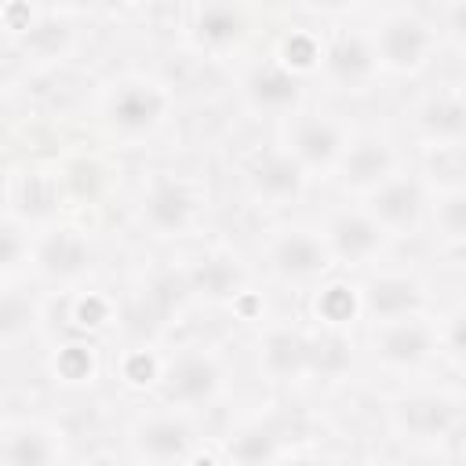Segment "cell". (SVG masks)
Here are the masks:
<instances>
[{
    "mask_svg": "<svg viewBox=\"0 0 466 466\" xmlns=\"http://www.w3.org/2000/svg\"><path fill=\"white\" fill-rule=\"evenodd\" d=\"M240 91H244V102L258 116H295L302 106V76L288 73L277 58L251 66Z\"/></svg>",
    "mask_w": 466,
    "mask_h": 466,
    "instance_id": "19",
    "label": "cell"
},
{
    "mask_svg": "<svg viewBox=\"0 0 466 466\" xmlns=\"http://www.w3.org/2000/svg\"><path fill=\"white\" fill-rule=\"evenodd\" d=\"M266 262L288 284H313L335 269V255L328 248L324 229L306 222L273 229V237L266 240Z\"/></svg>",
    "mask_w": 466,
    "mask_h": 466,
    "instance_id": "5",
    "label": "cell"
},
{
    "mask_svg": "<svg viewBox=\"0 0 466 466\" xmlns=\"http://www.w3.org/2000/svg\"><path fill=\"white\" fill-rule=\"evenodd\" d=\"M350 146H353V131L339 113L299 109L295 116H288L284 149L295 157V164L309 178L313 175H335Z\"/></svg>",
    "mask_w": 466,
    "mask_h": 466,
    "instance_id": "3",
    "label": "cell"
},
{
    "mask_svg": "<svg viewBox=\"0 0 466 466\" xmlns=\"http://www.w3.org/2000/svg\"><path fill=\"white\" fill-rule=\"evenodd\" d=\"M226 451L237 466H273V462H280V437L269 426L255 422V426H244L240 433H233Z\"/></svg>",
    "mask_w": 466,
    "mask_h": 466,
    "instance_id": "23",
    "label": "cell"
},
{
    "mask_svg": "<svg viewBox=\"0 0 466 466\" xmlns=\"http://www.w3.org/2000/svg\"><path fill=\"white\" fill-rule=\"evenodd\" d=\"M360 309L371 324L419 317V313H426V288L415 273L382 269L360 288Z\"/></svg>",
    "mask_w": 466,
    "mask_h": 466,
    "instance_id": "13",
    "label": "cell"
},
{
    "mask_svg": "<svg viewBox=\"0 0 466 466\" xmlns=\"http://www.w3.org/2000/svg\"><path fill=\"white\" fill-rule=\"evenodd\" d=\"M175 113V91L153 73H120L102 87V124L120 142L153 138Z\"/></svg>",
    "mask_w": 466,
    "mask_h": 466,
    "instance_id": "1",
    "label": "cell"
},
{
    "mask_svg": "<svg viewBox=\"0 0 466 466\" xmlns=\"http://www.w3.org/2000/svg\"><path fill=\"white\" fill-rule=\"evenodd\" d=\"M69 448L58 426L44 419L4 422V466H66Z\"/></svg>",
    "mask_w": 466,
    "mask_h": 466,
    "instance_id": "15",
    "label": "cell"
},
{
    "mask_svg": "<svg viewBox=\"0 0 466 466\" xmlns=\"http://www.w3.org/2000/svg\"><path fill=\"white\" fill-rule=\"evenodd\" d=\"M448 22H451V29L466 40V4H451V7H448Z\"/></svg>",
    "mask_w": 466,
    "mask_h": 466,
    "instance_id": "34",
    "label": "cell"
},
{
    "mask_svg": "<svg viewBox=\"0 0 466 466\" xmlns=\"http://www.w3.org/2000/svg\"><path fill=\"white\" fill-rule=\"evenodd\" d=\"M324 237L328 248L335 255V266H371L375 258H382L390 237L382 233V226L364 211V208H339L324 218Z\"/></svg>",
    "mask_w": 466,
    "mask_h": 466,
    "instance_id": "11",
    "label": "cell"
},
{
    "mask_svg": "<svg viewBox=\"0 0 466 466\" xmlns=\"http://www.w3.org/2000/svg\"><path fill=\"white\" fill-rule=\"evenodd\" d=\"M91 258L95 248L76 226H55L33 240V266L47 280H80L91 269Z\"/></svg>",
    "mask_w": 466,
    "mask_h": 466,
    "instance_id": "18",
    "label": "cell"
},
{
    "mask_svg": "<svg viewBox=\"0 0 466 466\" xmlns=\"http://www.w3.org/2000/svg\"><path fill=\"white\" fill-rule=\"evenodd\" d=\"M339 182L360 197L375 193L379 186H386L393 175H400V153L390 138L382 135H360L353 138V146L346 149L342 164H339Z\"/></svg>",
    "mask_w": 466,
    "mask_h": 466,
    "instance_id": "14",
    "label": "cell"
},
{
    "mask_svg": "<svg viewBox=\"0 0 466 466\" xmlns=\"http://www.w3.org/2000/svg\"><path fill=\"white\" fill-rule=\"evenodd\" d=\"M430 222L433 233L448 244V248H466V186L455 189H441L430 204Z\"/></svg>",
    "mask_w": 466,
    "mask_h": 466,
    "instance_id": "22",
    "label": "cell"
},
{
    "mask_svg": "<svg viewBox=\"0 0 466 466\" xmlns=\"http://www.w3.org/2000/svg\"><path fill=\"white\" fill-rule=\"evenodd\" d=\"M127 448L138 466H189L197 455V433L182 411H149L127 430Z\"/></svg>",
    "mask_w": 466,
    "mask_h": 466,
    "instance_id": "7",
    "label": "cell"
},
{
    "mask_svg": "<svg viewBox=\"0 0 466 466\" xmlns=\"http://www.w3.org/2000/svg\"><path fill=\"white\" fill-rule=\"evenodd\" d=\"M437 339H441V353L466 368V302L444 313V320L437 324Z\"/></svg>",
    "mask_w": 466,
    "mask_h": 466,
    "instance_id": "32",
    "label": "cell"
},
{
    "mask_svg": "<svg viewBox=\"0 0 466 466\" xmlns=\"http://www.w3.org/2000/svg\"><path fill=\"white\" fill-rule=\"evenodd\" d=\"M251 33V15L237 4H197L186 22V36L204 55H226Z\"/></svg>",
    "mask_w": 466,
    "mask_h": 466,
    "instance_id": "17",
    "label": "cell"
},
{
    "mask_svg": "<svg viewBox=\"0 0 466 466\" xmlns=\"http://www.w3.org/2000/svg\"><path fill=\"white\" fill-rule=\"evenodd\" d=\"M324 364V346L299 328H269L258 339V368L273 382L306 379Z\"/></svg>",
    "mask_w": 466,
    "mask_h": 466,
    "instance_id": "12",
    "label": "cell"
},
{
    "mask_svg": "<svg viewBox=\"0 0 466 466\" xmlns=\"http://www.w3.org/2000/svg\"><path fill=\"white\" fill-rule=\"evenodd\" d=\"M313 309H317V317H320L324 324H346V320L360 309V291L350 288V284H342V280H331V284H324V288L317 291ZM360 313H364V309H360Z\"/></svg>",
    "mask_w": 466,
    "mask_h": 466,
    "instance_id": "28",
    "label": "cell"
},
{
    "mask_svg": "<svg viewBox=\"0 0 466 466\" xmlns=\"http://www.w3.org/2000/svg\"><path fill=\"white\" fill-rule=\"evenodd\" d=\"M360 208L382 226V233L390 240H397V237H411L422 226L426 208H430V197H426V186L419 178H411V175L400 171L386 186H379L375 193H368Z\"/></svg>",
    "mask_w": 466,
    "mask_h": 466,
    "instance_id": "9",
    "label": "cell"
},
{
    "mask_svg": "<svg viewBox=\"0 0 466 466\" xmlns=\"http://www.w3.org/2000/svg\"><path fill=\"white\" fill-rule=\"evenodd\" d=\"M120 375L127 386H149V382L164 379V364L146 350H127L120 360Z\"/></svg>",
    "mask_w": 466,
    "mask_h": 466,
    "instance_id": "33",
    "label": "cell"
},
{
    "mask_svg": "<svg viewBox=\"0 0 466 466\" xmlns=\"http://www.w3.org/2000/svg\"><path fill=\"white\" fill-rule=\"evenodd\" d=\"M459 408L444 393H408L393 404V430L408 441H441L451 433Z\"/></svg>",
    "mask_w": 466,
    "mask_h": 466,
    "instance_id": "21",
    "label": "cell"
},
{
    "mask_svg": "<svg viewBox=\"0 0 466 466\" xmlns=\"http://www.w3.org/2000/svg\"><path fill=\"white\" fill-rule=\"evenodd\" d=\"M379 69L397 76H415L430 66L437 51V29L426 15L411 7H390L379 15L375 29H368Z\"/></svg>",
    "mask_w": 466,
    "mask_h": 466,
    "instance_id": "2",
    "label": "cell"
},
{
    "mask_svg": "<svg viewBox=\"0 0 466 466\" xmlns=\"http://www.w3.org/2000/svg\"><path fill=\"white\" fill-rule=\"evenodd\" d=\"M379 58L371 47V36L360 29H339L324 40L320 76L339 91H364L379 76Z\"/></svg>",
    "mask_w": 466,
    "mask_h": 466,
    "instance_id": "10",
    "label": "cell"
},
{
    "mask_svg": "<svg viewBox=\"0 0 466 466\" xmlns=\"http://www.w3.org/2000/svg\"><path fill=\"white\" fill-rule=\"evenodd\" d=\"M415 135L430 149H455L466 146V91L459 87H441L426 95L415 113H411Z\"/></svg>",
    "mask_w": 466,
    "mask_h": 466,
    "instance_id": "16",
    "label": "cell"
},
{
    "mask_svg": "<svg viewBox=\"0 0 466 466\" xmlns=\"http://www.w3.org/2000/svg\"><path fill=\"white\" fill-rule=\"evenodd\" d=\"M109 317H113V302H109L102 291H80V295L73 299V306H69V320H73L76 328H84V331L106 328Z\"/></svg>",
    "mask_w": 466,
    "mask_h": 466,
    "instance_id": "31",
    "label": "cell"
},
{
    "mask_svg": "<svg viewBox=\"0 0 466 466\" xmlns=\"http://www.w3.org/2000/svg\"><path fill=\"white\" fill-rule=\"evenodd\" d=\"M25 262H33V237H29V226H25L15 211H7V215H4V226H0V269H4L7 288L15 284V277H18V269H22Z\"/></svg>",
    "mask_w": 466,
    "mask_h": 466,
    "instance_id": "26",
    "label": "cell"
},
{
    "mask_svg": "<svg viewBox=\"0 0 466 466\" xmlns=\"http://www.w3.org/2000/svg\"><path fill=\"white\" fill-rule=\"evenodd\" d=\"M51 375L62 386H91L98 379V353L87 342H66L51 357Z\"/></svg>",
    "mask_w": 466,
    "mask_h": 466,
    "instance_id": "25",
    "label": "cell"
},
{
    "mask_svg": "<svg viewBox=\"0 0 466 466\" xmlns=\"http://www.w3.org/2000/svg\"><path fill=\"white\" fill-rule=\"evenodd\" d=\"M277 466H317L313 459H302V455H291V459H280Z\"/></svg>",
    "mask_w": 466,
    "mask_h": 466,
    "instance_id": "35",
    "label": "cell"
},
{
    "mask_svg": "<svg viewBox=\"0 0 466 466\" xmlns=\"http://www.w3.org/2000/svg\"><path fill=\"white\" fill-rule=\"evenodd\" d=\"M33 306H29V295H18L15 288L4 291V302H0V339L4 346H15L29 328H33Z\"/></svg>",
    "mask_w": 466,
    "mask_h": 466,
    "instance_id": "30",
    "label": "cell"
},
{
    "mask_svg": "<svg viewBox=\"0 0 466 466\" xmlns=\"http://www.w3.org/2000/svg\"><path fill=\"white\" fill-rule=\"evenodd\" d=\"M240 266L237 258H226V255H211V258H200V266L193 269V288L215 302H226V299H237L240 295Z\"/></svg>",
    "mask_w": 466,
    "mask_h": 466,
    "instance_id": "24",
    "label": "cell"
},
{
    "mask_svg": "<svg viewBox=\"0 0 466 466\" xmlns=\"http://www.w3.org/2000/svg\"><path fill=\"white\" fill-rule=\"evenodd\" d=\"M18 36H22V44H25L33 55H40V58H58V55L69 47L73 29H69V25H55V22H47L44 15H33V22H29Z\"/></svg>",
    "mask_w": 466,
    "mask_h": 466,
    "instance_id": "29",
    "label": "cell"
},
{
    "mask_svg": "<svg viewBox=\"0 0 466 466\" xmlns=\"http://www.w3.org/2000/svg\"><path fill=\"white\" fill-rule=\"evenodd\" d=\"M368 346L375 353V360L390 371H419L437 350V324L419 313V317H404V320H386V324H371Z\"/></svg>",
    "mask_w": 466,
    "mask_h": 466,
    "instance_id": "8",
    "label": "cell"
},
{
    "mask_svg": "<svg viewBox=\"0 0 466 466\" xmlns=\"http://www.w3.org/2000/svg\"><path fill=\"white\" fill-rule=\"evenodd\" d=\"M320 58H324V40H317L313 33L306 29H291L284 40H280V51H277V62L295 73V76H306V73H320Z\"/></svg>",
    "mask_w": 466,
    "mask_h": 466,
    "instance_id": "27",
    "label": "cell"
},
{
    "mask_svg": "<svg viewBox=\"0 0 466 466\" xmlns=\"http://www.w3.org/2000/svg\"><path fill=\"white\" fill-rule=\"evenodd\" d=\"M306 182H309V175L295 164V157L284 146L258 153L251 160V167H248V189H251V197L262 200V204H273V208L295 204L302 197Z\"/></svg>",
    "mask_w": 466,
    "mask_h": 466,
    "instance_id": "20",
    "label": "cell"
},
{
    "mask_svg": "<svg viewBox=\"0 0 466 466\" xmlns=\"http://www.w3.org/2000/svg\"><path fill=\"white\" fill-rule=\"evenodd\" d=\"M200 218V193L175 171H153L138 189V222L153 237H182Z\"/></svg>",
    "mask_w": 466,
    "mask_h": 466,
    "instance_id": "4",
    "label": "cell"
},
{
    "mask_svg": "<svg viewBox=\"0 0 466 466\" xmlns=\"http://www.w3.org/2000/svg\"><path fill=\"white\" fill-rule=\"evenodd\" d=\"M226 390V364L211 350H186L178 353L160 379V393L171 411H197L222 397Z\"/></svg>",
    "mask_w": 466,
    "mask_h": 466,
    "instance_id": "6",
    "label": "cell"
},
{
    "mask_svg": "<svg viewBox=\"0 0 466 466\" xmlns=\"http://www.w3.org/2000/svg\"><path fill=\"white\" fill-rule=\"evenodd\" d=\"M364 466H382V462H364Z\"/></svg>",
    "mask_w": 466,
    "mask_h": 466,
    "instance_id": "36",
    "label": "cell"
}]
</instances>
